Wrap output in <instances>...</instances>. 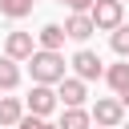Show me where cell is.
Wrapping results in <instances>:
<instances>
[{
	"label": "cell",
	"mask_w": 129,
	"mask_h": 129,
	"mask_svg": "<svg viewBox=\"0 0 129 129\" xmlns=\"http://www.w3.org/2000/svg\"><path fill=\"white\" fill-rule=\"evenodd\" d=\"M73 69H77V81H97V77H105V64H101V56H97L93 48H81V52L73 56Z\"/></svg>",
	"instance_id": "4"
},
{
	"label": "cell",
	"mask_w": 129,
	"mask_h": 129,
	"mask_svg": "<svg viewBox=\"0 0 129 129\" xmlns=\"http://www.w3.org/2000/svg\"><path fill=\"white\" fill-rule=\"evenodd\" d=\"M121 4H125V0H121Z\"/></svg>",
	"instance_id": "23"
},
{
	"label": "cell",
	"mask_w": 129,
	"mask_h": 129,
	"mask_svg": "<svg viewBox=\"0 0 129 129\" xmlns=\"http://www.w3.org/2000/svg\"><path fill=\"white\" fill-rule=\"evenodd\" d=\"M0 12H4L8 20H20V16L32 12V0H0Z\"/></svg>",
	"instance_id": "14"
},
{
	"label": "cell",
	"mask_w": 129,
	"mask_h": 129,
	"mask_svg": "<svg viewBox=\"0 0 129 129\" xmlns=\"http://www.w3.org/2000/svg\"><path fill=\"white\" fill-rule=\"evenodd\" d=\"M105 81H109V89H117V97L129 89V60L125 64H109L105 69Z\"/></svg>",
	"instance_id": "11"
},
{
	"label": "cell",
	"mask_w": 129,
	"mask_h": 129,
	"mask_svg": "<svg viewBox=\"0 0 129 129\" xmlns=\"http://www.w3.org/2000/svg\"><path fill=\"white\" fill-rule=\"evenodd\" d=\"M60 4H64V0H60Z\"/></svg>",
	"instance_id": "19"
},
{
	"label": "cell",
	"mask_w": 129,
	"mask_h": 129,
	"mask_svg": "<svg viewBox=\"0 0 129 129\" xmlns=\"http://www.w3.org/2000/svg\"><path fill=\"white\" fill-rule=\"evenodd\" d=\"M28 64H32V81L36 85H60L64 81V56L60 52H44V48H36L32 56H28Z\"/></svg>",
	"instance_id": "1"
},
{
	"label": "cell",
	"mask_w": 129,
	"mask_h": 129,
	"mask_svg": "<svg viewBox=\"0 0 129 129\" xmlns=\"http://www.w3.org/2000/svg\"><path fill=\"white\" fill-rule=\"evenodd\" d=\"M89 117H93V125H97V129H117V125L125 121V109H121V101H117V97H101V101L93 105V113H89Z\"/></svg>",
	"instance_id": "3"
},
{
	"label": "cell",
	"mask_w": 129,
	"mask_h": 129,
	"mask_svg": "<svg viewBox=\"0 0 129 129\" xmlns=\"http://www.w3.org/2000/svg\"><path fill=\"white\" fill-rule=\"evenodd\" d=\"M109 44H113V52H117V56H129V24H121V28L109 36Z\"/></svg>",
	"instance_id": "15"
},
{
	"label": "cell",
	"mask_w": 129,
	"mask_h": 129,
	"mask_svg": "<svg viewBox=\"0 0 129 129\" xmlns=\"http://www.w3.org/2000/svg\"><path fill=\"white\" fill-rule=\"evenodd\" d=\"M32 4H36V0H32Z\"/></svg>",
	"instance_id": "21"
},
{
	"label": "cell",
	"mask_w": 129,
	"mask_h": 129,
	"mask_svg": "<svg viewBox=\"0 0 129 129\" xmlns=\"http://www.w3.org/2000/svg\"><path fill=\"white\" fill-rule=\"evenodd\" d=\"M16 85H20V69H16V60L0 56V89L8 93V89H16Z\"/></svg>",
	"instance_id": "13"
},
{
	"label": "cell",
	"mask_w": 129,
	"mask_h": 129,
	"mask_svg": "<svg viewBox=\"0 0 129 129\" xmlns=\"http://www.w3.org/2000/svg\"><path fill=\"white\" fill-rule=\"evenodd\" d=\"M52 109H56V89L32 85V93H28V113H32V117H48Z\"/></svg>",
	"instance_id": "6"
},
{
	"label": "cell",
	"mask_w": 129,
	"mask_h": 129,
	"mask_svg": "<svg viewBox=\"0 0 129 129\" xmlns=\"http://www.w3.org/2000/svg\"><path fill=\"white\" fill-rule=\"evenodd\" d=\"M121 16H125V4L121 0H97L93 12H89V20H93L97 32H117L121 28Z\"/></svg>",
	"instance_id": "2"
},
{
	"label": "cell",
	"mask_w": 129,
	"mask_h": 129,
	"mask_svg": "<svg viewBox=\"0 0 129 129\" xmlns=\"http://www.w3.org/2000/svg\"><path fill=\"white\" fill-rule=\"evenodd\" d=\"M20 129H56V125H48L44 117H32L28 113V117H20Z\"/></svg>",
	"instance_id": "16"
},
{
	"label": "cell",
	"mask_w": 129,
	"mask_h": 129,
	"mask_svg": "<svg viewBox=\"0 0 129 129\" xmlns=\"http://www.w3.org/2000/svg\"><path fill=\"white\" fill-rule=\"evenodd\" d=\"M85 97H89V93H85V81H77V77H64V81L56 85V101H60L64 109H81Z\"/></svg>",
	"instance_id": "5"
},
{
	"label": "cell",
	"mask_w": 129,
	"mask_h": 129,
	"mask_svg": "<svg viewBox=\"0 0 129 129\" xmlns=\"http://www.w3.org/2000/svg\"><path fill=\"white\" fill-rule=\"evenodd\" d=\"M60 28H64V36H73V40H89V36L97 32V28H93V20H89V12H73Z\"/></svg>",
	"instance_id": "8"
},
{
	"label": "cell",
	"mask_w": 129,
	"mask_h": 129,
	"mask_svg": "<svg viewBox=\"0 0 129 129\" xmlns=\"http://www.w3.org/2000/svg\"><path fill=\"white\" fill-rule=\"evenodd\" d=\"M32 52H36V44H32L28 32H8V40H4V56L8 60H28Z\"/></svg>",
	"instance_id": "7"
},
{
	"label": "cell",
	"mask_w": 129,
	"mask_h": 129,
	"mask_svg": "<svg viewBox=\"0 0 129 129\" xmlns=\"http://www.w3.org/2000/svg\"><path fill=\"white\" fill-rule=\"evenodd\" d=\"M56 129H93V117H89L85 109H64Z\"/></svg>",
	"instance_id": "12"
},
{
	"label": "cell",
	"mask_w": 129,
	"mask_h": 129,
	"mask_svg": "<svg viewBox=\"0 0 129 129\" xmlns=\"http://www.w3.org/2000/svg\"><path fill=\"white\" fill-rule=\"evenodd\" d=\"M20 117H24V105H20L16 97H0V129L20 125Z\"/></svg>",
	"instance_id": "9"
},
{
	"label": "cell",
	"mask_w": 129,
	"mask_h": 129,
	"mask_svg": "<svg viewBox=\"0 0 129 129\" xmlns=\"http://www.w3.org/2000/svg\"><path fill=\"white\" fill-rule=\"evenodd\" d=\"M36 40H40L44 52H60V44H64V28H60V24H44V28L36 32Z\"/></svg>",
	"instance_id": "10"
},
{
	"label": "cell",
	"mask_w": 129,
	"mask_h": 129,
	"mask_svg": "<svg viewBox=\"0 0 129 129\" xmlns=\"http://www.w3.org/2000/svg\"><path fill=\"white\" fill-rule=\"evenodd\" d=\"M125 129H129V125H125Z\"/></svg>",
	"instance_id": "22"
},
{
	"label": "cell",
	"mask_w": 129,
	"mask_h": 129,
	"mask_svg": "<svg viewBox=\"0 0 129 129\" xmlns=\"http://www.w3.org/2000/svg\"><path fill=\"white\" fill-rule=\"evenodd\" d=\"M117 101H121V109H129V89H125V93H121Z\"/></svg>",
	"instance_id": "18"
},
{
	"label": "cell",
	"mask_w": 129,
	"mask_h": 129,
	"mask_svg": "<svg viewBox=\"0 0 129 129\" xmlns=\"http://www.w3.org/2000/svg\"><path fill=\"white\" fill-rule=\"evenodd\" d=\"M93 129H97V125H93Z\"/></svg>",
	"instance_id": "20"
},
{
	"label": "cell",
	"mask_w": 129,
	"mask_h": 129,
	"mask_svg": "<svg viewBox=\"0 0 129 129\" xmlns=\"http://www.w3.org/2000/svg\"><path fill=\"white\" fill-rule=\"evenodd\" d=\"M64 4H69L73 12H93V4H97V0H64Z\"/></svg>",
	"instance_id": "17"
}]
</instances>
